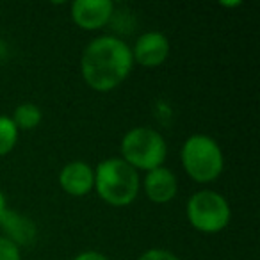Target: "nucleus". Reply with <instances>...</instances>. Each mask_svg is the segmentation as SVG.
Instances as JSON below:
<instances>
[{
  "mask_svg": "<svg viewBox=\"0 0 260 260\" xmlns=\"http://www.w3.org/2000/svg\"><path fill=\"white\" fill-rule=\"evenodd\" d=\"M132 50L116 36H98L82 52L80 72L94 91H112L132 72Z\"/></svg>",
  "mask_w": 260,
  "mask_h": 260,
  "instance_id": "obj_1",
  "label": "nucleus"
},
{
  "mask_svg": "<svg viewBox=\"0 0 260 260\" xmlns=\"http://www.w3.org/2000/svg\"><path fill=\"white\" fill-rule=\"evenodd\" d=\"M94 189L109 205H130L139 192L138 170L126 164L121 157L104 159L94 170Z\"/></svg>",
  "mask_w": 260,
  "mask_h": 260,
  "instance_id": "obj_2",
  "label": "nucleus"
},
{
  "mask_svg": "<svg viewBox=\"0 0 260 260\" xmlns=\"http://www.w3.org/2000/svg\"><path fill=\"white\" fill-rule=\"evenodd\" d=\"M180 159L185 173L200 184L216 180L224 168L221 146L216 139L205 134L189 136L182 145Z\"/></svg>",
  "mask_w": 260,
  "mask_h": 260,
  "instance_id": "obj_3",
  "label": "nucleus"
},
{
  "mask_svg": "<svg viewBox=\"0 0 260 260\" xmlns=\"http://www.w3.org/2000/svg\"><path fill=\"white\" fill-rule=\"evenodd\" d=\"M166 155V141L155 128L136 126L130 128L121 139V159L134 170H155L162 166Z\"/></svg>",
  "mask_w": 260,
  "mask_h": 260,
  "instance_id": "obj_4",
  "label": "nucleus"
},
{
  "mask_svg": "<svg viewBox=\"0 0 260 260\" xmlns=\"http://www.w3.org/2000/svg\"><path fill=\"white\" fill-rule=\"evenodd\" d=\"M232 210L226 198L217 191L203 189L189 198L187 219L198 232L203 234H217L224 230L230 223Z\"/></svg>",
  "mask_w": 260,
  "mask_h": 260,
  "instance_id": "obj_5",
  "label": "nucleus"
},
{
  "mask_svg": "<svg viewBox=\"0 0 260 260\" xmlns=\"http://www.w3.org/2000/svg\"><path fill=\"white\" fill-rule=\"evenodd\" d=\"M132 50V59L139 62L141 66H153L162 64L170 55V41L159 30H148V32L141 34L136 40L134 48Z\"/></svg>",
  "mask_w": 260,
  "mask_h": 260,
  "instance_id": "obj_6",
  "label": "nucleus"
},
{
  "mask_svg": "<svg viewBox=\"0 0 260 260\" xmlns=\"http://www.w3.org/2000/svg\"><path fill=\"white\" fill-rule=\"evenodd\" d=\"M114 13L111 0H75L72 4V20L86 30L104 27Z\"/></svg>",
  "mask_w": 260,
  "mask_h": 260,
  "instance_id": "obj_7",
  "label": "nucleus"
},
{
  "mask_svg": "<svg viewBox=\"0 0 260 260\" xmlns=\"http://www.w3.org/2000/svg\"><path fill=\"white\" fill-rule=\"evenodd\" d=\"M143 187H145V192L150 202L168 203L177 194L178 182L173 171L164 166H159L155 170L146 171L145 180H143Z\"/></svg>",
  "mask_w": 260,
  "mask_h": 260,
  "instance_id": "obj_8",
  "label": "nucleus"
},
{
  "mask_svg": "<svg viewBox=\"0 0 260 260\" xmlns=\"http://www.w3.org/2000/svg\"><path fill=\"white\" fill-rule=\"evenodd\" d=\"M59 184L68 194L84 196L94 187V170L84 160H72L59 173Z\"/></svg>",
  "mask_w": 260,
  "mask_h": 260,
  "instance_id": "obj_9",
  "label": "nucleus"
},
{
  "mask_svg": "<svg viewBox=\"0 0 260 260\" xmlns=\"http://www.w3.org/2000/svg\"><path fill=\"white\" fill-rule=\"evenodd\" d=\"M41 116H43L41 114V109L36 104L25 102V104H20L13 111L11 119L18 130H32L41 123Z\"/></svg>",
  "mask_w": 260,
  "mask_h": 260,
  "instance_id": "obj_10",
  "label": "nucleus"
},
{
  "mask_svg": "<svg viewBox=\"0 0 260 260\" xmlns=\"http://www.w3.org/2000/svg\"><path fill=\"white\" fill-rule=\"evenodd\" d=\"M16 141H18V128L9 116L0 114V155L11 152Z\"/></svg>",
  "mask_w": 260,
  "mask_h": 260,
  "instance_id": "obj_11",
  "label": "nucleus"
},
{
  "mask_svg": "<svg viewBox=\"0 0 260 260\" xmlns=\"http://www.w3.org/2000/svg\"><path fill=\"white\" fill-rule=\"evenodd\" d=\"M0 260H22L18 244L4 235H0Z\"/></svg>",
  "mask_w": 260,
  "mask_h": 260,
  "instance_id": "obj_12",
  "label": "nucleus"
},
{
  "mask_svg": "<svg viewBox=\"0 0 260 260\" xmlns=\"http://www.w3.org/2000/svg\"><path fill=\"white\" fill-rule=\"evenodd\" d=\"M138 260H180L175 253L168 251V249L160 248H152L148 251H145Z\"/></svg>",
  "mask_w": 260,
  "mask_h": 260,
  "instance_id": "obj_13",
  "label": "nucleus"
},
{
  "mask_svg": "<svg viewBox=\"0 0 260 260\" xmlns=\"http://www.w3.org/2000/svg\"><path fill=\"white\" fill-rule=\"evenodd\" d=\"M73 260H109L104 253L100 251H93V249H87V251H82L75 256Z\"/></svg>",
  "mask_w": 260,
  "mask_h": 260,
  "instance_id": "obj_14",
  "label": "nucleus"
},
{
  "mask_svg": "<svg viewBox=\"0 0 260 260\" xmlns=\"http://www.w3.org/2000/svg\"><path fill=\"white\" fill-rule=\"evenodd\" d=\"M6 196H4V192L0 191V221H2V217H4V214H6Z\"/></svg>",
  "mask_w": 260,
  "mask_h": 260,
  "instance_id": "obj_15",
  "label": "nucleus"
},
{
  "mask_svg": "<svg viewBox=\"0 0 260 260\" xmlns=\"http://www.w3.org/2000/svg\"><path fill=\"white\" fill-rule=\"evenodd\" d=\"M221 6H232V8H234V6H241V2H221Z\"/></svg>",
  "mask_w": 260,
  "mask_h": 260,
  "instance_id": "obj_16",
  "label": "nucleus"
}]
</instances>
